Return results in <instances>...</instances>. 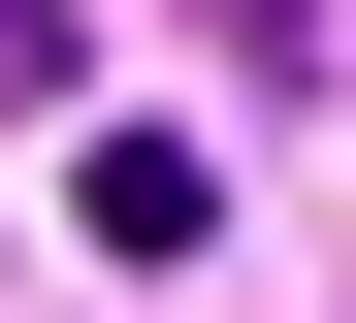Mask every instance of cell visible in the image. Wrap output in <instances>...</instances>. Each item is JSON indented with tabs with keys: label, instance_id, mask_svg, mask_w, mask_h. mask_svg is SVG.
Here are the masks:
<instances>
[{
	"label": "cell",
	"instance_id": "1",
	"mask_svg": "<svg viewBox=\"0 0 356 323\" xmlns=\"http://www.w3.org/2000/svg\"><path fill=\"white\" fill-rule=\"evenodd\" d=\"M0 65H65V0H0Z\"/></svg>",
	"mask_w": 356,
	"mask_h": 323
}]
</instances>
